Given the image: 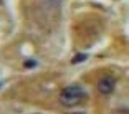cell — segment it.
Masks as SVG:
<instances>
[{
	"instance_id": "obj_1",
	"label": "cell",
	"mask_w": 129,
	"mask_h": 114,
	"mask_svg": "<svg viewBox=\"0 0 129 114\" xmlns=\"http://www.w3.org/2000/svg\"><path fill=\"white\" fill-rule=\"evenodd\" d=\"M83 99H84V91L80 84H71V86L63 88L60 96H58L60 104L64 107H75L78 104H81Z\"/></svg>"
},
{
	"instance_id": "obj_2",
	"label": "cell",
	"mask_w": 129,
	"mask_h": 114,
	"mask_svg": "<svg viewBox=\"0 0 129 114\" xmlns=\"http://www.w3.org/2000/svg\"><path fill=\"white\" fill-rule=\"evenodd\" d=\"M114 88H116V80H114L113 76L104 74V76L99 78V81H98V91L101 93V94H104V96L111 94V93L114 91Z\"/></svg>"
},
{
	"instance_id": "obj_3",
	"label": "cell",
	"mask_w": 129,
	"mask_h": 114,
	"mask_svg": "<svg viewBox=\"0 0 129 114\" xmlns=\"http://www.w3.org/2000/svg\"><path fill=\"white\" fill-rule=\"evenodd\" d=\"M61 2L63 0H42V5L45 8H56L61 5Z\"/></svg>"
},
{
	"instance_id": "obj_4",
	"label": "cell",
	"mask_w": 129,
	"mask_h": 114,
	"mask_svg": "<svg viewBox=\"0 0 129 114\" xmlns=\"http://www.w3.org/2000/svg\"><path fill=\"white\" fill-rule=\"evenodd\" d=\"M84 60H86V55H84V53H81V55H76V56H75L73 63H80V61H84Z\"/></svg>"
},
{
	"instance_id": "obj_5",
	"label": "cell",
	"mask_w": 129,
	"mask_h": 114,
	"mask_svg": "<svg viewBox=\"0 0 129 114\" xmlns=\"http://www.w3.org/2000/svg\"><path fill=\"white\" fill-rule=\"evenodd\" d=\"M23 66H25V68H35V66H37V61L28 60V61H25V63H23Z\"/></svg>"
}]
</instances>
